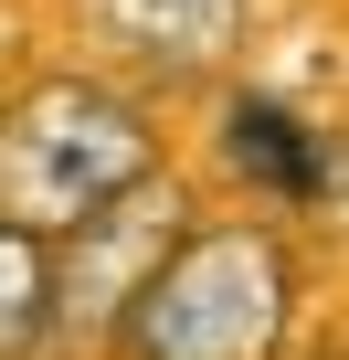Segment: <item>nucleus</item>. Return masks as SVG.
<instances>
[{
    "mask_svg": "<svg viewBox=\"0 0 349 360\" xmlns=\"http://www.w3.org/2000/svg\"><path fill=\"white\" fill-rule=\"evenodd\" d=\"M169 180L159 117L117 75H22L0 96V223L74 244Z\"/></svg>",
    "mask_w": 349,
    "mask_h": 360,
    "instance_id": "1",
    "label": "nucleus"
},
{
    "mask_svg": "<svg viewBox=\"0 0 349 360\" xmlns=\"http://www.w3.org/2000/svg\"><path fill=\"white\" fill-rule=\"evenodd\" d=\"M296 349V244L275 223H191L117 318L106 360H286Z\"/></svg>",
    "mask_w": 349,
    "mask_h": 360,
    "instance_id": "2",
    "label": "nucleus"
},
{
    "mask_svg": "<svg viewBox=\"0 0 349 360\" xmlns=\"http://www.w3.org/2000/svg\"><path fill=\"white\" fill-rule=\"evenodd\" d=\"M85 43L117 64V75H148V85H202L244 53V22L254 0H74Z\"/></svg>",
    "mask_w": 349,
    "mask_h": 360,
    "instance_id": "3",
    "label": "nucleus"
},
{
    "mask_svg": "<svg viewBox=\"0 0 349 360\" xmlns=\"http://www.w3.org/2000/svg\"><path fill=\"white\" fill-rule=\"evenodd\" d=\"M223 169L244 180L254 202H317V191H328L317 127H307L296 106H275V96H233V106H223Z\"/></svg>",
    "mask_w": 349,
    "mask_h": 360,
    "instance_id": "4",
    "label": "nucleus"
},
{
    "mask_svg": "<svg viewBox=\"0 0 349 360\" xmlns=\"http://www.w3.org/2000/svg\"><path fill=\"white\" fill-rule=\"evenodd\" d=\"M64 339H74V307H64V244L0 223V360H53Z\"/></svg>",
    "mask_w": 349,
    "mask_h": 360,
    "instance_id": "5",
    "label": "nucleus"
}]
</instances>
